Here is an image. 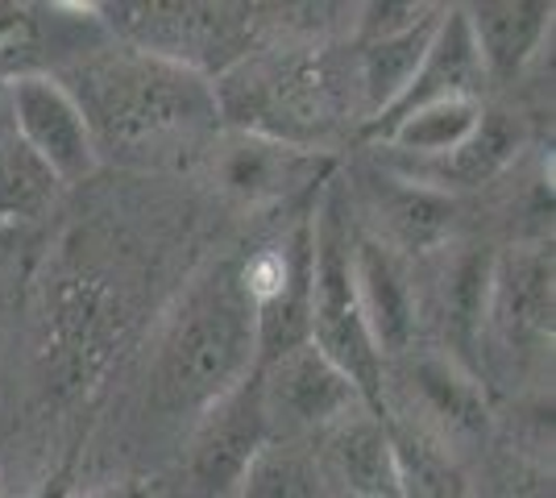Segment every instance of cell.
<instances>
[{"instance_id":"6da1fadb","label":"cell","mask_w":556,"mask_h":498,"mask_svg":"<svg viewBox=\"0 0 556 498\" xmlns=\"http://www.w3.org/2000/svg\"><path fill=\"white\" fill-rule=\"evenodd\" d=\"M92 129L100 158L159 166L220 133L212 79L109 42L54 75Z\"/></svg>"},{"instance_id":"7a4b0ae2","label":"cell","mask_w":556,"mask_h":498,"mask_svg":"<svg viewBox=\"0 0 556 498\" xmlns=\"http://www.w3.org/2000/svg\"><path fill=\"white\" fill-rule=\"evenodd\" d=\"M216 108L241 133H257L282 145L325 154V138L345 120L349 108L362 113L353 63H337L328 47H303L270 59H241L212 79Z\"/></svg>"},{"instance_id":"3957f363","label":"cell","mask_w":556,"mask_h":498,"mask_svg":"<svg viewBox=\"0 0 556 498\" xmlns=\"http://www.w3.org/2000/svg\"><path fill=\"white\" fill-rule=\"evenodd\" d=\"M257 370L254 304L241 279L220 266L187 299L159 357V404L170 411L212 407Z\"/></svg>"},{"instance_id":"277c9868","label":"cell","mask_w":556,"mask_h":498,"mask_svg":"<svg viewBox=\"0 0 556 498\" xmlns=\"http://www.w3.org/2000/svg\"><path fill=\"white\" fill-rule=\"evenodd\" d=\"M312 345L357 386L374 416H387V366L357 308L353 225L337 179H328L312 208Z\"/></svg>"},{"instance_id":"5b68a950","label":"cell","mask_w":556,"mask_h":498,"mask_svg":"<svg viewBox=\"0 0 556 498\" xmlns=\"http://www.w3.org/2000/svg\"><path fill=\"white\" fill-rule=\"evenodd\" d=\"M100 25L109 29L116 47L141 50L150 59H166L175 67L216 79L232 63L245 59V34L250 17H237L241 9L229 4H146V0H121V4H92Z\"/></svg>"},{"instance_id":"8992f818","label":"cell","mask_w":556,"mask_h":498,"mask_svg":"<svg viewBox=\"0 0 556 498\" xmlns=\"http://www.w3.org/2000/svg\"><path fill=\"white\" fill-rule=\"evenodd\" d=\"M4 117L13 120L17 142L42 163V170L54 183H79L100 166L92 129L79 113V104L71 100V92L54 75L9 79Z\"/></svg>"},{"instance_id":"52a82bcc","label":"cell","mask_w":556,"mask_h":498,"mask_svg":"<svg viewBox=\"0 0 556 498\" xmlns=\"http://www.w3.org/2000/svg\"><path fill=\"white\" fill-rule=\"evenodd\" d=\"M257 382H262V407L270 420V436L282 432L287 440L300 432H328L345 416L366 407L357 386L312 341L257 366Z\"/></svg>"},{"instance_id":"ba28073f","label":"cell","mask_w":556,"mask_h":498,"mask_svg":"<svg viewBox=\"0 0 556 498\" xmlns=\"http://www.w3.org/2000/svg\"><path fill=\"white\" fill-rule=\"evenodd\" d=\"M270 440V420L262 407L257 370L245 374L232 391H225L212 407H204L200 432L191 440V477L204 495H232L241 474Z\"/></svg>"},{"instance_id":"9c48e42d","label":"cell","mask_w":556,"mask_h":498,"mask_svg":"<svg viewBox=\"0 0 556 498\" xmlns=\"http://www.w3.org/2000/svg\"><path fill=\"white\" fill-rule=\"evenodd\" d=\"M403 366V391L416 407L412 424L424 427L428 436H437L444 449H453L457 440H482L490 432V404L482 382L469 374L457 357L444 349H424V354L399 357Z\"/></svg>"},{"instance_id":"30bf717a","label":"cell","mask_w":556,"mask_h":498,"mask_svg":"<svg viewBox=\"0 0 556 498\" xmlns=\"http://www.w3.org/2000/svg\"><path fill=\"white\" fill-rule=\"evenodd\" d=\"M353 291L382 366L412 354L419 329L416 295L399 254L374 233H353Z\"/></svg>"},{"instance_id":"8fae6325","label":"cell","mask_w":556,"mask_h":498,"mask_svg":"<svg viewBox=\"0 0 556 498\" xmlns=\"http://www.w3.org/2000/svg\"><path fill=\"white\" fill-rule=\"evenodd\" d=\"M519 150H523V125L507 117V113L486 108V117L473 129V138L462 142L457 150H448L441 158H403V154H391L382 170L394 175V179H407L416 188H428L453 200L462 191H478L494 183L519 158Z\"/></svg>"},{"instance_id":"7c38bea8","label":"cell","mask_w":556,"mask_h":498,"mask_svg":"<svg viewBox=\"0 0 556 498\" xmlns=\"http://www.w3.org/2000/svg\"><path fill=\"white\" fill-rule=\"evenodd\" d=\"M482 88H486V72H482V59H478L473 38H469L465 9H441V22H437V34H432V47H428V54H424L419 72L412 75L407 92L399 95L382 117L370 120L366 133L382 142L407 113H416V108H424V104H437V100H462V95L482 100Z\"/></svg>"},{"instance_id":"4fadbf2b","label":"cell","mask_w":556,"mask_h":498,"mask_svg":"<svg viewBox=\"0 0 556 498\" xmlns=\"http://www.w3.org/2000/svg\"><path fill=\"white\" fill-rule=\"evenodd\" d=\"M553 250L544 245H510L490 270L486 324L507 341H544L553 336Z\"/></svg>"},{"instance_id":"5bb4252c","label":"cell","mask_w":556,"mask_h":498,"mask_svg":"<svg viewBox=\"0 0 556 498\" xmlns=\"http://www.w3.org/2000/svg\"><path fill=\"white\" fill-rule=\"evenodd\" d=\"M325 482L349 498H403L387 416L353 411L325 432V457H316Z\"/></svg>"},{"instance_id":"9a60e30c","label":"cell","mask_w":556,"mask_h":498,"mask_svg":"<svg viewBox=\"0 0 556 498\" xmlns=\"http://www.w3.org/2000/svg\"><path fill=\"white\" fill-rule=\"evenodd\" d=\"M465 22H469L473 50L482 59L486 84H515L553 29V4L548 0H486V4H469Z\"/></svg>"},{"instance_id":"2e32d148","label":"cell","mask_w":556,"mask_h":498,"mask_svg":"<svg viewBox=\"0 0 556 498\" xmlns=\"http://www.w3.org/2000/svg\"><path fill=\"white\" fill-rule=\"evenodd\" d=\"M220 183L245 200H270L287 188L316 183V175L328 170V154L300 150V145H282L257 133L232 129L229 138H220Z\"/></svg>"},{"instance_id":"e0dca14e","label":"cell","mask_w":556,"mask_h":498,"mask_svg":"<svg viewBox=\"0 0 556 498\" xmlns=\"http://www.w3.org/2000/svg\"><path fill=\"white\" fill-rule=\"evenodd\" d=\"M441 22V9H432L428 17L394 38H378V42H357V59H353V72H357V100H362V125L378 120L391 108L399 95L407 92L412 75L419 72L424 54L432 47V34Z\"/></svg>"},{"instance_id":"ac0fdd59","label":"cell","mask_w":556,"mask_h":498,"mask_svg":"<svg viewBox=\"0 0 556 498\" xmlns=\"http://www.w3.org/2000/svg\"><path fill=\"white\" fill-rule=\"evenodd\" d=\"M374 208L378 220L387 229L391 250H407V254H428V250H441L444 241L453 238V220H457V200L437 195L428 188H416L407 179H394V175H374Z\"/></svg>"},{"instance_id":"d6986e66","label":"cell","mask_w":556,"mask_h":498,"mask_svg":"<svg viewBox=\"0 0 556 498\" xmlns=\"http://www.w3.org/2000/svg\"><path fill=\"white\" fill-rule=\"evenodd\" d=\"M394 461H399V495L403 498H469L465 474L453 449H444L437 436H428L412 420L387 416Z\"/></svg>"},{"instance_id":"ffe728a7","label":"cell","mask_w":556,"mask_h":498,"mask_svg":"<svg viewBox=\"0 0 556 498\" xmlns=\"http://www.w3.org/2000/svg\"><path fill=\"white\" fill-rule=\"evenodd\" d=\"M490 270L494 258L482 250H465L448 261L441 286V320L448 349L444 354L457 357L465 366V354L473 349V341L486 329V308H490Z\"/></svg>"},{"instance_id":"44dd1931","label":"cell","mask_w":556,"mask_h":498,"mask_svg":"<svg viewBox=\"0 0 556 498\" xmlns=\"http://www.w3.org/2000/svg\"><path fill=\"white\" fill-rule=\"evenodd\" d=\"M486 117V104L462 95V100H437L424 104L416 113L394 125L391 133L382 138V150L403 154V158H441L448 150H457L462 142L473 138V129Z\"/></svg>"},{"instance_id":"7402d4cb","label":"cell","mask_w":556,"mask_h":498,"mask_svg":"<svg viewBox=\"0 0 556 498\" xmlns=\"http://www.w3.org/2000/svg\"><path fill=\"white\" fill-rule=\"evenodd\" d=\"M232 498H328V482L312 452L287 436H270L241 474Z\"/></svg>"},{"instance_id":"603a6c76","label":"cell","mask_w":556,"mask_h":498,"mask_svg":"<svg viewBox=\"0 0 556 498\" xmlns=\"http://www.w3.org/2000/svg\"><path fill=\"white\" fill-rule=\"evenodd\" d=\"M437 4H407V0H382V4H366V9H357L362 17V38L357 42H378V38H394V34H403V29H412L419 25L428 13H432Z\"/></svg>"},{"instance_id":"cb8c5ba5","label":"cell","mask_w":556,"mask_h":498,"mask_svg":"<svg viewBox=\"0 0 556 498\" xmlns=\"http://www.w3.org/2000/svg\"><path fill=\"white\" fill-rule=\"evenodd\" d=\"M88 498H159V490L146 486V482H116V486H104Z\"/></svg>"},{"instance_id":"d4e9b609","label":"cell","mask_w":556,"mask_h":498,"mask_svg":"<svg viewBox=\"0 0 556 498\" xmlns=\"http://www.w3.org/2000/svg\"><path fill=\"white\" fill-rule=\"evenodd\" d=\"M34 498H71L67 477H50V482H42V486H38V495H34Z\"/></svg>"},{"instance_id":"484cf974","label":"cell","mask_w":556,"mask_h":498,"mask_svg":"<svg viewBox=\"0 0 556 498\" xmlns=\"http://www.w3.org/2000/svg\"><path fill=\"white\" fill-rule=\"evenodd\" d=\"M4 104H9V79H0V117H4Z\"/></svg>"}]
</instances>
